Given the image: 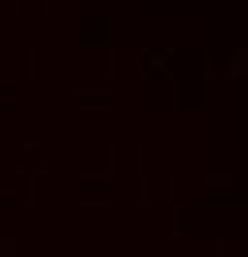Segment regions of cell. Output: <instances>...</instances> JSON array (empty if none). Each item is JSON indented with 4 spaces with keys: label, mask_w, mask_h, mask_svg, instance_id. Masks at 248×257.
Listing matches in <instances>:
<instances>
[{
    "label": "cell",
    "mask_w": 248,
    "mask_h": 257,
    "mask_svg": "<svg viewBox=\"0 0 248 257\" xmlns=\"http://www.w3.org/2000/svg\"><path fill=\"white\" fill-rule=\"evenodd\" d=\"M0 257H16V241H8V237H0Z\"/></svg>",
    "instance_id": "cell-1"
}]
</instances>
